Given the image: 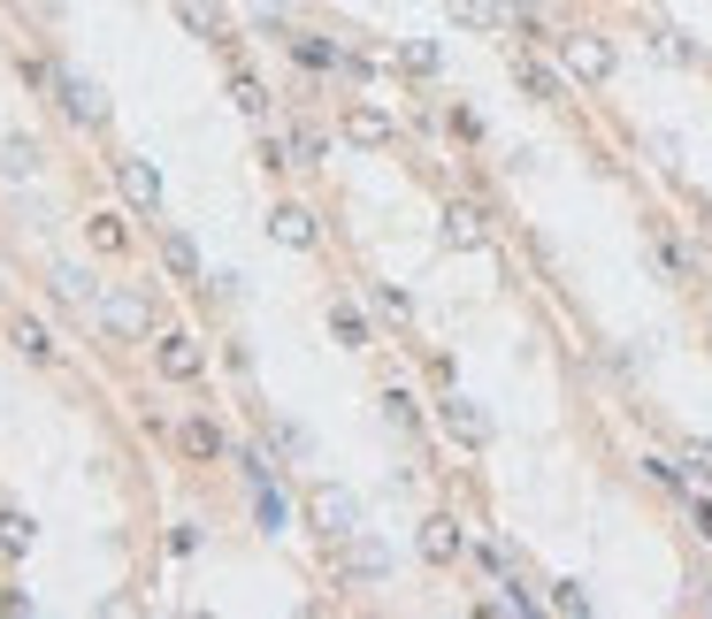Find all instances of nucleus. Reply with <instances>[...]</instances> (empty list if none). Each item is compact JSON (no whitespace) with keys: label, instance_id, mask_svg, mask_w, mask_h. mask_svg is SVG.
Returning <instances> with one entry per match:
<instances>
[{"label":"nucleus","instance_id":"nucleus-1","mask_svg":"<svg viewBox=\"0 0 712 619\" xmlns=\"http://www.w3.org/2000/svg\"><path fill=\"white\" fill-rule=\"evenodd\" d=\"M92 321H100L108 336H123V344H146V336H154V299H146V291H100V299H92Z\"/></svg>","mask_w":712,"mask_h":619},{"label":"nucleus","instance_id":"nucleus-2","mask_svg":"<svg viewBox=\"0 0 712 619\" xmlns=\"http://www.w3.org/2000/svg\"><path fill=\"white\" fill-rule=\"evenodd\" d=\"M46 85L62 92V108H69V123H108V100H100V85L92 77H77V69H46Z\"/></svg>","mask_w":712,"mask_h":619},{"label":"nucleus","instance_id":"nucleus-3","mask_svg":"<svg viewBox=\"0 0 712 619\" xmlns=\"http://www.w3.org/2000/svg\"><path fill=\"white\" fill-rule=\"evenodd\" d=\"M154 367H162L169 383H199V375H207V352H199V336H184V329H169V336L154 344Z\"/></svg>","mask_w":712,"mask_h":619},{"label":"nucleus","instance_id":"nucleus-4","mask_svg":"<svg viewBox=\"0 0 712 619\" xmlns=\"http://www.w3.org/2000/svg\"><path fill=\"white\" fill-rule=\"evenodd\" d=\"M116 184H123V199H131L139 214H162V176H154V161L123 154L116 161Z\"/></svg>","mask_w":712,"mask_h":619},{"label":"nucleus","instance_id":"nucleus-5","mask_svg":"<svg viewBox=\"0 0 712 619\" xmlns=\"http://www.w3.org/2000/svg\"><path fill=\"white\" fill-rule=\"evenodd\" d=\"M559 54H567V69H574V77H590V85H598V77H613V46H605L598 31H574Z\"/></svg>","mask_w":712,"mask_h":619},{"label":"nucleus","instance_id":"nucleus-6","mask_svg":"<svg viewBox=\"0 0 712 619\" xmlns=\"http://www.w3.org/2000/svg\"><path fill=\"white\" fill-rule=\"evenodd\" d=\"M346 574H353V582H383V574H391V551L353 528V535H346Z\"/></svg>","mask_w":712,"mask_h":619},{"label":"nucleus","instance_id":"nucleus-7","mask_svg":"<svg viewBox=\"0 0 712 619\" xmlns=\"http://www.w3.org/2000/svg\"><path fill=\"white\" fill-rule=\"evenodd\" d=\"M269 237H276V245H292V253H307L322 230H315V214H307V207H276V214H269Z\"/></svg>","mask_w":712,"mask_h":619},{"label":"nucleus","instance_id":"nucleus-8","mask_svg":"<svg viewBox=\"0 0 712 619\" xmlns=\"http://www.w3.org/2000/svg\"><path fill=\"white\" fill-rule=\"evenodd\" d=\"M315 520H322V535H353L360 528V512H353L346 489H315Z\"/></svg>","mask_w":712,"mask_h":619},{"label":"nucleus","instance_id":"nucleus-9","mask_svg":"<svg viewBox=\"0 0 712 619\" xmlns=\"http://www.w3.org/2000/svg\"><path fill=\"white\" fill-rule=\"evenodd\" d=\"M177 15H184V31H191V38H215V46L230 38V23H222V8H215V0H177Z\"/></svg>","mask_w":712,"mask_h":619},{"label":"nucleus","instance_id":"nucleus-10","mask_svg":"<svg viewBox=\"0 0 712 619\" xmlns=\"http://www.w3.org/2000/svg\"><path fill=\"white\" fill-rule=\"evenodd\" d=\"M346 139L353 146H391V115L383 108H346Z\"/></svg>","mask_w":712,"mask_h":619},{"label":"nucleus","instance_id":"nucleus-11","mask_svg":"<svg viewBox=\"0 0 712 619\" xmlns=\"http://www.w3.org/2000/svg\"><path fill=\"white\" fill-rule=\"evenodd\" d=\"M421 559L452 566V559H460V520H421Z\"/></svg>","mask_w":712,"mask_h":619},{"label":"nucleus","instance_id":"nucleus-12","mask_svg":"<svg viewBox=\"0 0 712 619\" xmlns=\"http://www.w3.org/2000/svg\"><path fill=\"white\" fill-rule=\"evenodd\" d=\"M162 268H169L177 284H199V253H191L184 230H162Z\"/></svg>","mask_w":712,"mask_h":619},{"label":"nucleus","instance_id":"nucleus-13","mask_svg":"<svg viewBox=\"0 0 712 619\" xmlns=\"http://www.w3.org/2000/svg\"><path fill=\"white\" fill-rule=\"evenodd\" d=\"M230 100H238L253 123H269V85H261L253 69H230Z\"/></svg>","mask_w":712,"mask_h":619},{"label":"nucleus","instance_id":"nucleus-14","mask_svg":"<svg viewBox=\"0 0 712 619\" xmlns=\"http://www.w3.org/2000/svg\"><path fill=\"white\" fill-rule=\"evenodd\" d=\"M177 444L191 452V460H222V429H215V421H184Z\"/></svg>","mask_w":712,"mask_h":619},{"label":"nucleus","instance_id":"nucleus-15","mask_svg":"<svg viewBox=\"0 0 712 619\" xmlns=\"http://www.w3.org/2000/svg\"><path fill=\"white\" fill-rule=\"evenodd\" d=\"M445 237H452V245H483V237H491V230H483V207H452V214H445Z\"/></svg>","mask_w":712,"mask_h":619},{"label":"nucleus","instance_id":"nucleus-16","mask_svg":"<svg viewBox=\"0 0 712 619\" xmlns=\"http://www.w3.org/2000/svg\"><path fill=\"white\" fill-rule=\"evenodd\" d=\"M445 429H452L460 444H483V413H475L468 398H445Z\"/></svg>","mask_w":712,"mask_h":619},{"label":"nucleus","instance_id":"nucleus-17","mask_svg":"<svg viewBox=\"0 0 712 619\" xmlns=\"http://www.w3.org/2000/svg\"><path fill=\"white\" fill-rule=\"evenodd\" d=\"M330 329H338V344H353V352L368 344V313H360L353 299H338V307H330Z\"/></svg>","mask_w":712,"mask_h":619},{"label":"nucleus","instance_id":"nucleus-18","mask_svg":"<svg viewBox=\"0 0 712 619\" xmlns=\"http://www.w3.org/2000/svg\"><path fill=\"white\" fill-rule=\"evenodd\" d=\"M15 352H23V360H39V367H54V336H46L39 321H15Z\"/></svg>","mask_w":712,"mask_h":619},{"label":"nucleus","instance_id":"nucleus-19","mask_svg":"<svg viewBox=\"0 0 712 619\" xmlns=\"http://www.w3.org/2000/svg\"><path fill=\"white\" fill-rule=\"evenodd\" d=\"M514 77H522V85H529L536 100H559V77H551V69H544V62H529V54H514Z\"/></svg>","mask_w":712,"mask_h":619},{"label":"nucleus","instance_id":"nucleus-20","mask_svg":"<svg viewBox=\"0 0 712 619\" xmlns=\"http://www.w3.org/2000/svg\"><path fill=\"white\" fill-rule=\"evenodd\" d=\"M31 551V520L23 512H0V559H23Z\"/></svg>","mask_w":712,"mask_h":619},{"label":"nucleus","instance_id":"nucleus-21","mask_svg":"<svg viewBox=\"0 0 712 619\" xmlns=\"http://www.w3.org/2000/svg\"><path fill=\"white\" fill-rule=\"evenodd\" d=\"M292 54H299V62H315V69H346V54H338V46H322V38H307V31L292 38Z\"/></svg>","mask_w":712,"mask_h":619},{"label":"nucleus","instance_id":"nucleus-22","mask_svg":"<svg viewBox=\"0 0 712 619\" xmlns=\"http://www.w3.org/2000/svg\"><path fill=\"white\" fill-rule=\"evenodd\" d=\"M85 230H92V245H100V253H123V237H131V230H123V214H92Z\"/></svg>","mask_w":712,"mask_h":619},{"label":"nucleus","instance_id":"nucleus-23","mask_svg":"<svg viewBox=\"0 0 712 619\" xmlns=\"http://www.w3.org/2000/svg\"><path fill=\"white\" fill-rule=\"evenodd\" d=\"M54 291H62L69 307H92V276H85V268H54Z\"/></svg>","mask_w":712,"mask_h":619},{"label":"nucleus","instance_id":"nucleus-24","mask_svg":"<svg viewBox=\"0 0 712 619\" xmlns=\"http://www.w3.org/2000/svg\"><path fill=\"white\" fill-rule=\"evenodd\" d=\"M253 512H261V528H269V535L284 528V497H276L269 482H253Z\"/></svg>","mask_w":712,"mask_h":619},{"label":"nucleus","instance_id":"nucleus-25","mask_svg":"<svg viewBox=\"0 0 712 619\" xmlns=\"http://www.w3.org/2000/svg\"><path fill=\"white\" fill-rule=\"evenodd\" d=\"M383 413H391V429H414L421 413H414V398L406 390H383Z\"/></svg>","mask_w":712,"mask_h":619},{"label":"nucleus","instance_id":"nucleus-26","mask_svg":"<svg viewBox=\"0 0 712 619\" xmlns=\"http://www.w3.org/2000/svg\"><path fill=\"white\" fill-rule=\"evenodd\" d=\"M39 168V146L31 139H8V176H31Z\"/></svg>","mask_w":712,"mask_h":619},{"label":"nucleus","instance_id":"nucleus-27","mask_svg":"<svg viewBox=\"0 0 712 619\" xmlns=\"http://www.w3.org/2000/svg\"><path fill=\"white\" fill-rule=\"evenodd\" d=\"M682 474H698V482H712V444H682Z\"/></svg>","mask_w":712,"mask_h":619},{"label":"nucleus","instance_id":"nucleus-28","mask_svg":"<svg viewBox=\"0 0 712 619\" xmlns=\"http://www.w3.org/2000/svg\"><path fill=\"white\" fill-rule=\"evenodd\" d=\"M375 307L391 313V321H406V313H414V307H406V291H391V284H383V291H375Z\"/></svg>","mask_w":712,"mask_h":619},{"label":"nucleus","instance_id":"nucleus-29","mask_svg":"<svg viewBox=\"0 0 712 619\" xmlns=\"http://www.w3.org/2000/svg\"><path fill=\"white\" fill-rule=\"evenodd\" d=\"M644 474H651V482H667V489H682V466H675V460H644Z\"/></svg>","mask_w":712,"mask_h":619},{"label":"nucleus","instance_id":"nucleus-30","mask_svg":"<svg viewBox=\"0 0 712 619\" xmlns=\"http://www.w3.org/2000/svg\"><path fill=\"white\" fill-rule=\"evenodd\" d=\"M690 520H698V535H705V543H712V505H698V512H690Z\"/></svg>","mask_w":712,"mask_h":619}]
</instances>
